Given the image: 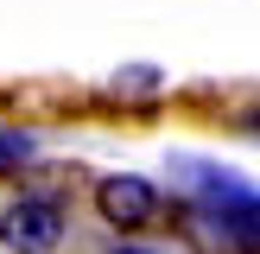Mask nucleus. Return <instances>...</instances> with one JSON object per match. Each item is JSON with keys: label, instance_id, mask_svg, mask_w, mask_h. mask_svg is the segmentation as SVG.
I'll return each mask as SVG.
<instances>
[{"label": "nucleus", "instance_id": "1", "mask_svg": "<svg viewBox=\"0 0 260 254\" xmlns=\"http://www.w3.org/2000/svg\"><path fill=\"white\" fill-rule=\"evenodd\" d=\"M63 229H70V216H63V203L51 190H19L0 210V241L13 254H51L63 241Z\"/></svg>", "mask_w": 260, "mask_h": 254}, {"label": "nucleus", "instance_id": "2", "mask_svg": "<svg viewBox=\"0 0 260 254\" xmlns=\"http://www.w3.org/2000/svg\"><path fill=\"white\" fill-rule=\"evenodd\" d=\"M95 203H102V216H108L114 229H146V223H159V190L146 184V178H102L95 184Z\"/></svg>", "mask_w": 260, "mask_h": 254}, {"label": "nucleus", "instance_id": "3", "mask_svg": "<svg viewBox=\"0 0 260 254\" xmlns=\"http://www.w3.org/2000/svg\"><path fill=\"white\" fill-rule=\"evenodd\" d=\"M32 159V134H19V127H0V165H19Z\"/></svg>", "mask_w": 260, "mask_h": 254}, {"label": "nucleus", "instance_id": "4", "mask_svg": "<svg viewBox=\"0 0 260 254\" xmlns=\"http://www.w3.org/2000/svg\"><path fill=\"white\" fill-rule=\"evenodd\" d=\"M114 89H159V70L152 64H134L127 76H114Z\"/></svg>", "mask_w": 260, "mask_h": 254}, {"label": "nucleus", "instance_id": "5", "mask_svg": "<svg viewBox=\"0 0 260 254\" xmlns=\"http://www.w3.org/2000/svg\"><path fill=\"white\" fill-rule=\"evenodd\" d=\"M108 254H152V248H108Z\"/></svg>", "mask_w": 260, "mask_h": 254}, {"label": "nucleus", "instance_id": "6", "mask_svg": "<svg viewBox=\"0 0 260 254\" xmlns=\"http://www.w3.org/2000/svg\"><path fill=\"white\" fill-rule=\"evenodd\" d=\"M248 127H254V134H260V108H254V114H248Z\"/></svg>", "mask_w": 260, "mask_h": 254}]
</instances>
